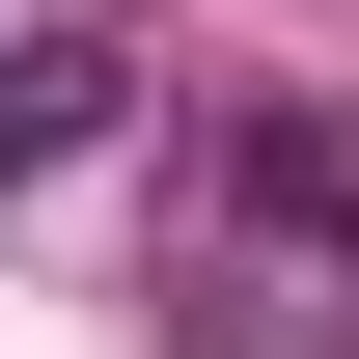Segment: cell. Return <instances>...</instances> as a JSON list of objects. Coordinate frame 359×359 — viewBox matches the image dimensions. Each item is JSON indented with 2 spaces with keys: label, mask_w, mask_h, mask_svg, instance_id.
<instances>
[{
  "label": "cell",
  "mask_w": 359,
  "mask_h": 359,
  "mask_svg": "<svg viewBox=\"0 0 359 359\" xmlns=\"http://www.w3.org/2000/svg\"><path fill=\"white\" fill-rule=\"evenodd\" d=\"M249 222H304V249L359 276V138H332V111H276V138H249Z\"/></svg>",
  "instance_id": "1"
}]
</instances>
